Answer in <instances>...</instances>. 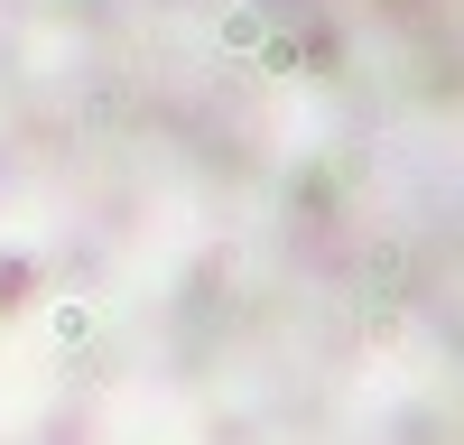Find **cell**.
Returning a JSON list of instances; mask_svg holds the SVG:
<instances>
[{"label": "cell", "mask_w": 464, "mask_h": 445, "mask_svg": "<svg viewBox=\"0 0 464 445\" xmlns=\"http://www.w3.org/2000/svg\"><path fill=\"white\" fill-rule=\"evenodd\" d=\"M0 445H464V0H0Z\"/></svg>", "instance_id": "cell-1"}]
</instances>
